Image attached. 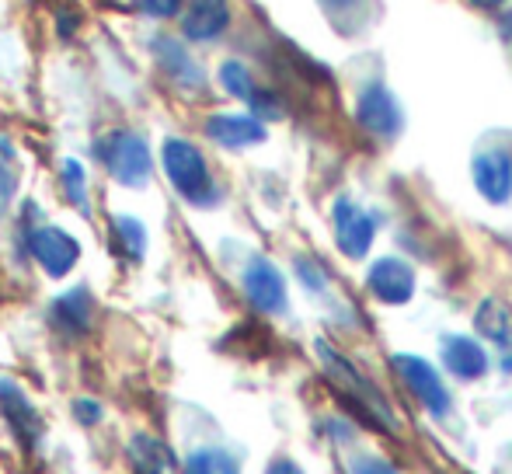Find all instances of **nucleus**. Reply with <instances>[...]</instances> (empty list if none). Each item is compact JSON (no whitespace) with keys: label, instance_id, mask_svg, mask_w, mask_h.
Here are the masks:
<instances>
[{"label":"nucleus","instance_id":"1","mask_svg":"<svg viewBox=\"0 0 512 474\" xmlns=\"http://www.w3.org/2000/svg\"><path fill=\"white\" fill-rule=\"evenodd\" d=\"M161 168L164 178L171 182V189L185 199L189 206L209 210L220 203V185H216L213 171H209L206 154L185 136H168L161 143Z\"/></svg>","mask_w":512,"mask_h":474},{"label":"nucleus","instance_id":"2","mask_svg":"<svg viewBox=\"0 0 512 474\" xmlns=\"http://www.w3.org/2000/svg\"><path fill=\"white\" fill-rule=\"evenodd\" d=\"M98 157H102L105 171L112 175V182H119L122 189H147L154 178V154L150 143L133 129H112L102 143H98Z\"/></svg>","mask_w":512,"mask_h":474},{"label":"nucleus","instance_id":"3","mask_svg":"<svg viewBox=\"0 0 512 474\" xmlns=\"http://www.w3.org/2000/svg\"><path fill=\"white\" fill-rule=\"evenodd\" d=\"M317 356H321L324 373L335 380L338 391H342L345 398H349L352 405H356L359 412H363L366 419L373 422V426H384V429L394 426L391 405L384 401V394H377V387H373L370 380H366L363 373H359L356 366L349 363V359H345L342 353H335L328 342H317Z\"/></svg>","mask_w":512,"mask_h":474},{"label":"nucleus","instance_id":"4","mask_svg":"<svg viewBox=\"0 0 512 474\" xmlns=\"http://www.w3.org/2000/svg\"><path fill=\"white\" fill-rule=\"evenodd\" d=\"M25 244H28V255L35 258V265L49 279H67L77 269V262H81V241L56 224L28 227Z\"/></svg>","mask_w":512,"mask_h":474},{"label":"nucleus","instance_id":"5","mask_svg":"<svg viewBox=\"0 0 512 474\" xmlns=\"http://www.w3.org/2000/svg\"><path fill=\"white\" fill-rule=\"evenodd\" d=\"M0 419L25 450H39L46 440V422H42L39 408L11 377H0Z\"/></svg>","mask_w":512,"mask_h":474},{"label":"nucleus","instance_id":"6","mask_svg":"<svg viewBox=\"0 0 512 474\" xmlns=\"http://www.w3.org/2000/svg\"><path fill=\"white\" fill-rule=\"evenodd\" d=\"M95 325V293L88 286H70L49 300V328L60 339H84Z\"/></svg>","mask_w":512,"mask_h":474},{"label":"nucleus","instance_id":"7","mask_svg":"<svg viewBox=\"0 0 512 474\" xmlns=\"http://www.w3.org/2000/svg\"><path fill=\"white\" fill-rule=\"evenodd\" d=\"M241 286H244V297L251 300V307L262 314H283L286 311V279L283 272L276 269V262L269 258L255 255L241 272Z\"/></svg>","mask_w":512,"mask_h":474},{"label":"nucleus","instance_id":"8","mask_svg":"<svg viewBox=\"0 0 512 474\" xmlns=\"http://www.w3.org/2000/svg\"><path fill=\"white\" fill-rule=\"evenodd\" d=\"M331 217H335V241H338V248H342V255L363 258L366 251H370L373 237H377L380 220L373 217V213H366L359 203H352L349 196L338 199Z\"/></svg>","mask_w":512,"mask_h":474},{"label":"nucleus","instance_id":"9","mask_svg":"<svg viewBox=\"0 0 512 474\" xmlns=\"http://www.w3.org/2000/svg\"><path fill=\"white\" fill-rule=\"evenodd\" d=\"M356 119L366 133L380 136V140H394L405 126V116H401V105L384 84H370V88L359 95L356 102Z\"/></svg>","mask_w":512,"mask_h":474},{"label":"nucleus","instance_id":"10","mask_svg":"<svg viewBox=\"0 0 512 474\" xmlns=\"http://www.w3.org/2000/svg\"><path fill=\"white\" fill-rule=\"evenodd\" d=\"M394 366H398V373L408 384V391L415 394V398L422 401L432 415L450 412V391H446V384L439 380L436 366L425 363V359H418V356H405V353L394 356Z\"/></svg>","mask_w":512,"mask_h":474},{"label":"nucleus","instance_id":"11","mask_svg":"<svg viewBox=\"0 0 512 474\" xmlns=\"http://www.w3.org/2000/svg\"><path fill=\"white\" fill-rule=\"evenodd\" d=\"M474 185L488 203L502 206L512 199V154L502 147L481 150L474 157Z\"/></svg>","mask_w":512,"mask_h":474},{"label":"nucleus","instance_id":"12","mask_svg":"<svg viewBox=\"0 0 512 474\" xmlns=\"http://www.w3.org/2000/svg\"><path fill=\"white\" fill-rule=\"evenodd\" d=\"M206 136L227 150H244L265 143L269 129H265L262 119L251 116V112L248 116H241V112H216V116L206 119Z\"/></svg>","mask_w":512,"mask_h":474},{"label":"nucleus","instance_id":"13","mask_svg":"<svg viewBox=\"0 0 512 474\" xmlns=\"http://www.w3.org/2000/svg\"><path fill=\"white\" fill-rule=\"evenodd\" d=\"M230 28V0H185L182 35L185 42H213Z\"/></svg>","mask_w":512,"mask_h":474},{"label":"nucleus","instance_id":"14","mask_svg":"<svg viewBox=\"0 0 512 474\" xmlns=\"http://www.w3.org/2000/svg\"><path fill=\"white\" fill-rule=\"evenodd\" d=\"M370 293L384 304H408L411 293H415V272L411 265H405L401 258H380L370 269Z\"/></svg>","mask_w":512,"mask_h":474},{"label":"nucleus","instance_id":"15","mask_svg":"<svg viewBox=\"0 0 512 474\" xmlns=\"http://www.w3.org/2000/svg\"><path fill=\"white\" fill-rule=\"evenodd\" d=\"M154 60L161 63V70L171 77V84L178 88H203V67L189 56L182 39H171V35H161L154 39Z\"/></svg>","mask_w":512,"mask_h":474},{"label":"nucleus","instance_id":"16","mask_svg":"<svg viewBox=\"0 0 512 474\" xmlns=\"http://www.w3.org/2000/svg\"><path fill=\"white\" fill-rule=\"evenodd\" d=\"M478 332L499 349L502 366L512 370V311L499 300H485L478 307Z\"/></svg>","mask_w":512,"mask_h":474},{"label":"nucleus","instance_id":"17","mask_svg":"<svg viewBox=\"0 0 512 474\" xmlns=\"http://www.w3.org/2000/svg\"><path fill=\"white\" fill-rule=\"evenodd\" d=\"M443 363L450 366L460 380H478L488 373L485 349H481L474 339H464V335H446L443 339Z\"/></svg>","mask_w":512,"mask_h":474},{"label":"nucleus","instance_id":"18","mask_svg":"<svg viewBox=\"0 0 512 474\" xmlns=\"http://www.w3.org/2000/svg\"><path fill=\"white\" fill-rule=\"evenodd\" d=\"M108 237H112V251L126 258V262L140 265L147 258V227L133 213H115L108 220Z\"/></svg>","mask_w":512,"mask_h":474},{"label":"nucleus","instance_id":"19","mask_svg":"<svg viewBox=\"0 0 512 474\" xmlns=\"http://www.w3.org/2000/svg\"><path fill=\"white\" fill-rule=\"evenodd\" d=\"M129 464H133L136 474H178L171 450L147 433H140V436L129 440Z\"/></svg>","mask_w":512,"mask_h":474},{"label":"nucleus","instance_id":"20","mask_svg":"<svg viewBox=\"0 0 512 474\" xmlns=\"http://www.w3.org/2000/svg\"><path fill=\"white\" fill-rule=\"evenodd\" d=\"M60 189L67 203L74 206L81 217H91V192H88V171L77 157H63L60 161Z\"/></svg>","mask_w":512,"mask_h":474},{"label":"nucleus","instance_id":"21","mask_svg":"<svg viewBox=\"0 0 512 474\" xmlns=\"http://www.w3.org/2000/svg\"><path fill=\"white\" fill-rule=\"evenodd\" d=\"M182 474H241V461L227 447H199L185 457Z\"/></svg>","mask_w":512,"mask_h":474},{"label":"nucleus","instance_id":"22","mask_svg":"<svg viewBox=\"0 0 512 474\" xmlns=\"http://www.w3.org/2000/svg\"><path fill=\"white\" fill-rule=\"evenodd\" d=\"M220 84H223V91L227 95H234V98H241L244 105L255 98V91H258V84H255V77H251V70L244 67L241 60H227L220 67Z\"/></svg>","mask_w":512,"mask_h":474},{"label":"nucleus","instance_id":"23","mask_svg":"<svg viewBox=\"0 0 512 474\" xmlns=\"http://www.w3.org/2000/svg\"><path fill=\"white\" fill-rule=\"evenodd\" d=\"M74 419L81 422V426H88V429H95V426H102L105 422V405L98 398H88V394H81V398H74Z\"/></svg>","mask_w":512,"mask_h":474},{"label":"nucleus","instance_id":"24","mask_svg":"<svg viewBox=\"0 0 512 474\" xmlns=\"http://www.w3.org/2000/svg\"><path fill=\"white\" fill-rule=\"evenodd\" d=\"M297 276H300V283H304L307 290H324V286H328V272H324L321 265H317L314 258H307V255L297 258Z\"/></svg>","mask_w":512,"mask_h":474},{"label":"nucleus","instance_id":"25","mask_svg":"<svg viewBox=\"0 0 512 474\" xmlns=\"http://www.w3.org/2000/svg\"><path fill=\"white\" fill-rule=\"evenodd\" d=\"M136 7H140L147 18L164 21V18H175V14H182L185 0H136Z\"/></svg>","mask_w":512,"mask_h":474},{"label":"nucleus","instance_id":"26","mask_svg":"<svg viewBox=\"0 0 512 474\" xmlns=\"http://www.w3.org/2000/svg\"><path fill=\"white\" fill-rule=\"evenodd\" d=\"M14 192H18V175L11 171V161L0 157V217H4L7 206H11Z\"/></svg>","mask_w":512,"mask_h":474},{"label":"nucleus","instance_id":"27","mask_svg":"<svg viewBox=\"0 0 512 474\" xmlns=\"http://www.w3.org/2000/svg\"><path fill=\"white\" fill-rule=\"evenodd\" d=\"M349 474H398V468H391L387 461H377V457H363L349 468Z\"/></svg>","mask_w":512,"mask_h":474},{"label":"nucleus","instance_id":"28","mask_svg":"<svg viewBox=\"0 0 512 474\" xmlns=\"http://www.w3.org/2000/svg\"><path fill=\"white\" fill-rule=\"evenodd\" d=\"M265 474H304V471H300L293 461H272V464H269V471H265Z\"/></svg>","mask_w":512,"mask_h":474},{"label":"nucleus","instance_id":"29","mask_svg":"<svg viewBox=\"0 0 512 474\" xmlns=\"http://www.w3.org/2000/svg\"><path fill=\"white\" fill-rule=\"evenodd\" d=\"M321 4H328V7H349V4H356V0H321Z\"/></svg>","mask_w":512,"mask_h":474},{"label":"nucleus","instance_id":"30","mask_svg":"<svg viewBox=\"0 0 512 474\" xmlns=\"http://www.w3.org/2000/svg\"><path fill=\"white\" fill-rule=\"evenodd\" d=\"M478 7H499V4H506V0H474Z\"/></svg>","mask_w":512,"mask_h":474}]
</instances>
